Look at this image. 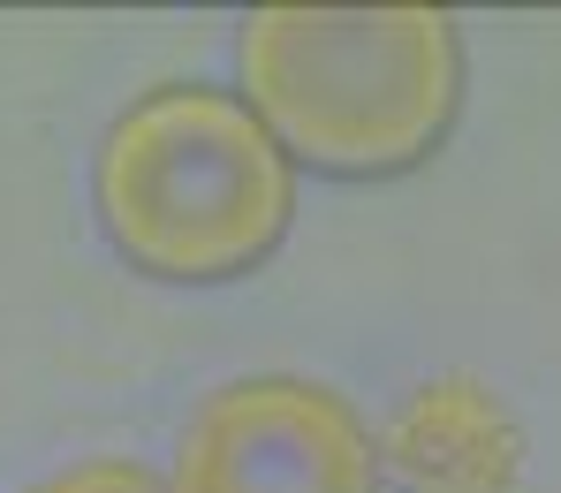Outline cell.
<instances>
[{
	"mask_svg": "<svg viewBox=\"0 0 561 493\" xmlns=\"http://www.w3.org/2000/svg\"><path fill=\"white\" fill-rule=\"evenodd\" d=\"M23 493H168V479L152 463H137V456H84L69 471H46L38 486H23Z\"/></svg>",
	"mask_w": 561,
	"mask_h": 493,
	"instance_id": "5",
	"label": "cell"
},
{
	"mask_svg": "<svg viewBox=\"0 0 561 493\" xmlns=\"http://www.w3.org/2000/svg\"><path fill=\"white\" fill-rule=\"evenodd\" d=\"M379 479L394 493H516L524 486V425L485 380L433 372L394 402V417L379 433Z\"/></svg>",
	"mask_w": 561,
	"mask_h": 493,
	"instance_id": "4",
	"label": "cell"
},
{
	"mask_svg": "<svg viewBox=\"0 0 561 493\" xmlns=\"http://www.w3.org/2000/svg\"><path fill=\"white\" fill-rule=\"evenodd\" d=\"M168 493H387L379 440L327 380L251 372L190 410Z\"/></svg>",
	"mask_w": 561,
	"mask_h": 493,
	"instance_id": "3",
	"label": "cell"
},
{
	"mask_svg": "<svg viewBox=\"0 0 561 493\" xmlns=\"http://www.w3.org/2000/svg\"><path fill=\"white\" fill-rule=\"evenodd\" d=\"M236 77L288 168L394 183L463 122V31L448 8H259Z\"/></svg>",
	"mask_w": 561,
	"mask_h": 493,
	"instance_id": "1",
	"label": "cell"
},
{
	"mask_svg": "<svg viewBox=\"0 0 561 493\" xmlns=\"http://www.w3.org/2000/svg\"><path fill=\"white\" fill-rule=\"evenodd\" d=\"M92 213L114 259L145 282H243L296 228V168L228 84L137 92L92 152Z\"/></svg>",
	"mask_w": 561,
	"mask_h": 493,
	"instance_id": "2",
	"label": "cell"
}]
</instances>
